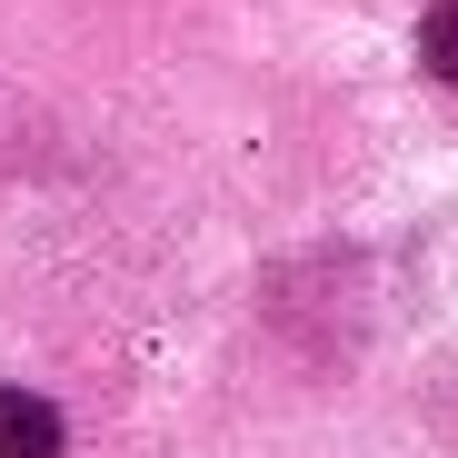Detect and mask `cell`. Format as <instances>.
I'll list each match as a JSON object with an SVG mask.
<instances>
[{
  "mask_svg": "<svg viewBox=\"0 0 458 458\" xmlns=\"http://www.w3.org/2000/svg\"><path fill=\"white\" fill-rule=\"evenodd\" d=\"M60 448H70V419L40 389H0V458H60Z\"/></svg>",
  "mask_w": 458,
  "mask_h": 458,
  "instance_id": "obj_1",
  "label": "cell"
},
{
  "mask_svg": "<svg viewBox=\"0 0 458 458\" xmlns=\"http://www.w3.org/2000/svg\"><path fill=\"white\" fill-rule=\"evenodd\" d=\"M419 70L438 90H458V0H428V21H419Z\"/></svg>",
  "mask_w": 458,
  "mask_h": 458,
  "instance_id": "obj_2",
  "label": "cell"
}]
</instances>
